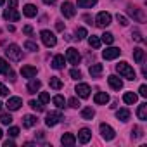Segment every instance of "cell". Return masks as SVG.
<instances>
[{
	"label": "cell",
	"mask_w": 147,
	"mask_h": 147,
	"mask_svg": "<svg viewBox=\"0 0 147 147\" xmlns=\"http://www.w3.org/2000/svg\"><path fill=\"white\" fill-rule=\"evenodd\" d=\"M19 12L16 11V9H7L5 12H4V19H7V21H19Z\"/></svg>",
	"instance_id": "obj_16"
},
{
	"label": "cell",
	"mask_w": 147,
	"mask_h": 147,
	"mask_svg": "<svg viewBox=\"0 0 147 147\" xmlns=\"http://www.w3.org/2000/svg\"><path fill=\"white\" fill-rule=\"evenodd\" d=\"M9 71H11V66H9V62H7L5 59H2V57H0V75H7Z\"/></svg>",
	"instance_id": "obj_29"
},
{
	"label": "cell",
	"mask_w": 147,
	"mask_h": 147,
	"mask_svg": "<svg viewBox=\"0 0 147 147\" xmlns=\"http://www.w3.org/2000/svg\"><path fill=\"white\" fill-rule=\"evenodd\" d=\"M107 82H109V87H111V88H114V90L123 88V82H121L118 76H114V75H111V76L107 78Z\"/></svg>",
	"instance_id": "obj_17"
},
{
	"label": "cell",
	"mask_w": 147,
	"mask_h": 147,
	"mask_svg": "<svg viewBox=\"0 0 147 147\" xmlns=\"http://www.w3.org/2000/svg\"><path fill=\"white\" fill-rule=\"evenodd\" d=\"M52 102H54L59 109H62V107L66 106V100H64V97H62V95H55V97L52 99Z\"/></svg>",
	"instance_id": "obj_32"
},
{
	"label": "cell",
	"mask_w": 147,
	"mask_h": 147,
	"mask_svg": "<svg viewBox=\"0 0 147 147\" xmlns=\"http://www.w3.org/2000/svg\"><path fill=\"white\" fill-rule=\"evenodd\" d=\"M43 4H47V5H54V4H55V0H43Z\"/></svg>",
	"instance_id": "obj_52"
},
{
	"label": "cell",
	"mask_w": 147,
	"mask_h": 147,
	"mask_svg": "<svg viewBox=\"0 0 147 147\" xmlns=\"http://www.w3.org/2000/svg\"><path fill=\"white\" fill-rule=\"evenodd\" d=\"M131 36H133V40H137V42H144V38H142V35H140V31H133V33H131Z\"/></svg>",
	"instance_id": "obj_45"
},
{
	"label": "cell",
	"mask_w": 147,
	"mask_h": 147,
	"mask_svg": "<svg viewBox=\"0 0 147 147\" xmlns=\"http://www.w3.org/2000/svg\"><path fill=\"white\" fill-rule=\"evenodd\" d=\"M61 119H62V114H61V113H54V111H52V113H49V114H47V118H45V125H47V126H55Z\"/></svg>",
	"instance_id": "obj_7"
},
{
	"label": "cell",
	"mask_w": 147,
	"mask_h": 147,
	"mask_svg": "<svg viewBox=\"0 0 147 147\" xmlns=\"http://www.w3.org/2000/svg\"><path fill=\"white\" fill-rule=\"evenodd\" d=\"M61 12L64 14V18H73L76 14V9H75V5H73L71 2H64L61 5Z\"/></svg>",
	"instance_id": "obj_8"
},
{
	"label": "cell",
	"mask_w": 147,
	"mask_h": 147,
	"mask_svg": "<svg viewBox=\"0 0 147 147\" xmlns=\"http://www.w3.org/2000/svg\"><path fill=\"white\" fill-rule=\"evenodd\" d=\"M75 142H76V137L73 135V133H64L62 137H61V144L62 145H75Z\"/></svg>",
	"instance_id": "obj_15"
},
{
	"label": "cell",
	"mask_w": 147,
	"mask_h": 147,
	"mask_svg": "<svg viewBox=\"0 0 147 147\" xmlns=\"http://www.w3.org/2000/svg\"><path fill=\"white\" fill-rule=\"evenodd\" d=\"M90 138H92V131H90L88 128H82L80 133H78V140H80L82 144H87Z\"/></svg>",
	"instance_id": "obj_18"
},
{
	"label": "cell",
	"mask_w": 147,
	"mask_h": 147,
	"mask_svg": "<svg viewBox=\"0 0 147 147\" xmlns=\"http://www.w3.org/2000/svg\"><path fill=\"white\" fill-rule=\"evenodd\" d=\"M5 106H7L9 111H18V109L23 106V100H21V97H11Z\"/></svg>",
	"instance_id": "obj_11"
},
{
	"label": "cell",
	"mask_w": 147,
	"mask_h": 147,
	"mask_svg": "<svg viewBox=\"0 0 147 147\" xmlns=\"http://www.w3.org/2000/svg\"><path fill=\"white\" fill-rule=\"evenodd\" d=\"M35 125H36V118H35V116L26 114V116L23 118V126H24V128H31V126H35Z\"/></svg>",
	"instance_id": "obj_22"
},
{
	"label": "cell",
	"mask_w": 147,
	"mask_h": 147,
	"mask_svg": "<svg viewBox=\"0 0 147 147\" xmlns=\"http://www.w3.org/2000/svg\"><path fill=\"white\" fill-rule=\"evenodd\" d=\"M133 131H135V137H142V133H140V128H138V126H135V128H133Z\"/></svg>",
	"instance_id": "obj_51"
},
{
	"label": "cell",
	"mask_w": 147,
	"mask_h": 147,
	"mask_svg": "<svg viewBox=\"0 0 147 147\" xmlns=\"http://www.w3.org/2000/svg\"><path fill=\"white\" fill-rule=\"evenodd\" d=\"M5 55H7L11 61H21V59H23V50L19 49V45L11 43V45L5 47Z\"/></svg>",
	"instance_id": "obj_2"
},
{
	"label": "cell",
	"mask_w": 147,
	"mask_h": 147,
	"mask_svg": "<svg viewBox=\"0 0 147 147\" xmlns=\"http://www.w3.org/2000/svg\"><path fill=\"white\" fill-rule=\"evenodd\" d=\"M116 18H118V21H119V24H121V26H126V24H128V19H126L125 16H121V14H118Z\"/></svg>",
	"instance_id": "obj_43"
},
{
	"label": "cell",
	"mask_w": 147,
	"mask_h": 147,
	"mask_svg": "<svg viewBox=\"0 0 147 147\" xmlns=\"http://www.w3.org/2000/svg\"><path fill=\"white\" fill-rule=\"evenodd\" d=\"M9 135H11V137H18V135H19V128L11 126V128H9Z\"/></svg>",
	"instance_id": "obj_44"
},
{
	"label": "cell",
	"mask_w": 147,
	"mask_h": 147,
	"mask_svg": "<svg viewBox=\"0 0 147 147\" xmlns=\"http://www.w3.org/2000/svg\"><path fill=\"white\" fill-rule=\"evenodd\" d=\"M9 7L11 9H16L18 7V0H9Z\"/></svg>",
	"instance_id": "obj_48"
},
{
	"label": "cell",
	"mask_w": 147,
	"mask_h": 147,
	"mask_svg": "<svg viewBox=\"0 0 147 147\" xmlns=\"http://www.w3.org/2000/svg\"><path fill=\"white\" fill-rule=\"evenodd\" d=\"M87 36V30L85 28H76V38L78 40H83Z\"/></svg>",
	"instance_id": "obj_37"
},
{
	"label": "cell",
	"mask_w": 147,
	"mask_h": 147,
	"mask_svg": "<svg viewBox=\"0 0 147 147\" xmlns=\"http://www.w3.org/2000/svg\"><path fill=\"white\" fill-rule=\"evenodd\" d=\"M102 71H104V66L102 64H92L90 69H88V73H90L92 78H99L102 75Z\"/></svg>",
	"instance_id": "obj_14"
},
{
	"label": "cell",
	"mask_w": 147,
	"mask_h": 147,
	"mask_svg": "<svg viewBox=\"0 0 147 147\" xmlns=\"http://www.w3.org/2000/svg\"><path fill=\"white\" fill-rule=\"evenodd\" d=\"M0 138H2V130H0Z\"/></svg>",
	"instance_id": "obj_55"
},
{
	"label": "cell",
	"mask_w": 147,
	"mask_h": 147,
	"mask_svg": "<svg viewBox=\"0 0 147 147\" xmlns=\"http://www.w3.org/2000/svg\"><path fill=\"white\" fill-rule=\"evenodd\" d=\"M116 118H118L119 121H128V118H130V111H128V109H119V111L116 113Z\"/></svg>",
	"instance_id": "obj_30"
},
{
	"label": "cell",
	"mask_w": 147,
	"mask_h": 147,
	"mask_svg": "<svg viewBox=\"0 0 147 147\" xmlns=\"http://www.w3.org/2000/svg\"><path fill=\"white\" fill-rule=\"evenodd\" d=\"M88 43H90V47H94V49H99V47H100V38L92 35V36L88 38Z\"/></svg>",
	"instance_id": "obj_33"
},
{
	"label": "cell",
	"mask_w": 147,
	"mask_h": 147,
	"mask_svg": "<svg viewBox=\"0 0 147 147\" xmlns=\"http://www.w3.org/2000/svg\"><path fill=\"white\" fill-rule=\"evenodd\" d=\"M4 147H14V142L12 140H5L4 142Z\"/></svg>",
	"instance_id": "obj_49"
},
{
	"label": "cell",
	"mask_w": 147,
	"mask_h": 147,
	"mask_svg": "<svg viewBox=\"0 0 147 147\" xmlns=\"http://www.w3.org/2000/svg\"><path fill=\"white\" fill-rule=\"evenodd\" d=\"M0 95H2V97H7L9 95V88L4 83H0Z\"/></svg>",
	"instance_id": "obj_42"
},
{
	"label": "cell",
	"mask_w": 147,
	"mask_h": 147,
	"mask_svg": "<svg viewBox=\"0 0 147 147\" xmlns=\"http://www.w3.org/2000/svg\"><path fill=\"white\" fill-rule=\"evenodd\" d=\"M137 116H138V119H142V121H145V119H147V104H145V102L138 106Z\"/></svg>",
	"instance_id": "obj_25"
},
{
	"label": "cell",
	"mask_w": 147,
	"mask_h": 147,
	"mask_svg": "<svg viewBox=\"0 0 147 147\" xmlns=\"http://www.w3.org/2000/svg\"><path fill=\"white\" fill-rule=\"evenodd\" d=\"M40 36H42V42H43L47 47H55V43H57V38H55V35H54L52 31H49V30H43V31L40 33Z\"/></svg>",
	"instance_id": "obj_3"
},
{
	"label": "cell",
	"mask_w": 147,
	"mask_h": 147,
	"mask_svg": "<svg viewBox=\"0 0 147 147\" xmlns=\"http://www.w3.org/2000/svg\"><path fill=\"white\" fill-rule=\"evenodd\" d=\"M128 14L138 21V23H144L145 21V14H144V9H138V7H133V5H128Z\"/></svg>",
	"instance_id": "obj_4"
},
{
	"label": "cell",
	"mask_w": 147,
	"mask_h": 147,
	"mask_svg": "<svg viewBox=\"0 0 147 147\" xmlns=\"http://www.w3.org/2000/svg\"><path fill=\"white\" fill-rule=\"evenodd\" d=\"M94 102L95 104H107L109 102V95L106 92H97L95 97H94Z\"/></svg>",
	"instance_id": "obj_21"
},
{
	"label": "cell",
	"mask_w": 147,
	"mask_h": 147,
	"mask_svg": "<svg viewBox=\"0 0 147 147\" xmlns=\"http://www.w3.org/2000/svg\"><path fill=\"white\" fill-rule=\"evenodd\" d=\"M69 75H71L73 80H80V78H82V71H80V69H71Z\"/></svg>",
	"instance_id": "obj_39"
},
{
	"label": "cell",
	"mask_w": 147,
	"mask_h": 147,
	"mask_svg": "<svg viewBox=\"0 0 147 147\" xmlns=\"http://www.w3.org/2000/svg\"><path fill=\"white\" fill-rule=\"evenodd\" d=\"M94 116H95V111H94L92 107H85V109H82V118H83V119L90 121Z\"/></svg>",
	"instance_id": "obj_28"
},
{
	"label": "cell",
	"mask_w": 147,
	"mask_h": 147,
	"mask_svg": "<svg viewBox=\"0 0 147 147\" xmlns=\"http://www.w3.org/2000/svg\"><path fill=\"white\" fill-rule=\"evenodd\" d=\"M116 71L119 73L123 78H126V80H131V82L137 80L135 71H133V67H131L128 62H119V64H116Z\"/></svg>",
	"instance_id": "obj_1"
},
{
	"label": "cell",
	"mask_w": 147,
	"mask_h": 147,
	"mask_svg": "<svg viewBox=\"0 0 147 147\" xmlns=\"http://www.w3.org/2000/svg\"><path fill=\"white\" fill-rule=\"evenodd\" d=\"M55 28H57L59 31H62V30H64V24H62L61 21H57V24H55Z\"/></svg>",
	"instance_id": "obj_50"
},
{
	"label": "cell",
	"mask_w": 147,
	"mask_h": 147,
	"mask_svg": "<svg viewBox=\"0 0 147 147\" xmlns=\"http://www.w3.org/2000/svg\"><path fill=\"white\" fill-rule=\"evenodd\" d=\"M23 33L31 35V33H33V28H31V26H24V28H23Z\"/></svg>",
	"instance_id": "obj_47"
},
{
	"label": "cell",
	"mask_w": 147,
	"mask_h": 147,
	"mask_svg": "<svg viewBox=\"0 0 147 147\" xmlns=\"http://www.w3.org/2000/svg\"><path fill=\"white\" fill-rule=\"evenodd\" d=\"M2 106H4V104H2V102H0V111H2Z\"/></svg>",
	"instance_id": "obj_54"
},
{
	"label": "cell",
	"mask_w": 147,
	"mask_h": 147,
	"mask_svg": "<svg viewBox=\"0 0 147 147\" xmlns=\"http://www.w3.org/2000/svg\"><path fill=\"white\" fill-rule=\"evenodd\" d=\"M49 83H50V88H54V90H61V88H62V82H61L57 76H50Z\"/></svg>",
	"instance_id": "obj_26"
},
{
	"label": "cell",
	"mask_w": 147,
	"mask_h": 147,
	"mask_svg": "<svg viewBox=\"0 0 147 147\" xmlns=\"http://www.w3.org/2000/svg\"><path fill=\"white\" fill-rule=\"evenodd\" d=\"M0 123L11 125V123H12V116H11V114H0Z\"/></svg>",
	"instance_id": "obj_36"
},
{
	"label": "cell",
	"mask_w": 147,
	"mask_h": 147,
	"mask_svg": "<svg viewBox=\"0 0 147 147\" xmlns=\"http://www.w3.org/2000/svg\"><path fill=\"white\" fill-rule=\"evenodd\" d=\"M66 59H67L71 64H80V61H82V55H80V52H78L76 49L69 47V49L66 50Z\"/></svg>",
	"instance_id": "obj_6"
},
{
	"label": "cell",
	"mask_w": 147,
	"mask_h": 147,
	"mask_svg": "<svg viewBox=\"0 0 147 147\" xmlns=\"http://www.w3.org/2000/svg\"><path fill=\"white\" fill-rule=\"evenodd\" d=\"M49 100H50V95H49L47 92H42V94H40V102H42V104H47Z\"/></svg>",
	"instance_id": "obj_41"
},
{
	"label": "cell",
	"mask_w": 147,
	"mask_h": 147,
	"mask_svg": "<svg viewBox=\"0 0 147 147\" xmlns=\"http://www.w3.org/2000/svg\"><path fill=\"white\" fill-rule=\"evenodd\" d=\"M137 94H133V92H126L125 95H123V100H125V104H135L137 102Z\"/></svg>",
	"instance_id": "obj_27"
},
{
	"label": "cell",
	"mask_w": 147,
	"mask_h": 147,
	"mask_svg": "<svg viewBox=\"0 0 147 147\" xmlns=\"http://www.w3.org/2000/svg\"><path fill=\"white\" fill-rule=\"evenodd\" d=\"M100 133H102V137L106 138V140H113L114 137H116V133H114V130L109 126V125H106V123H100Z\"/></svg>",
	"instance_id": "obj_9"
},
{
	"label": "cell",
	"mask_w": 147,
	"mask_h": 147,
	"mask_svg": "<svg viewBox=\"0 0 147 147\" xmlns=\"http://www.w3.org/2000/svg\"><path fill=\"white\" fill-rule=\"evenodd\" d=\"M102 42H104L106 45H111V43L114 42V36H113V33H104V35H102Z\"/></svg>",
	"instance_id": "obj_35"
},
{
	"label": "cell",
	"mask_w": 147,
	"mask_h": 147,
	"mask_svg": "<svg viewBox=\"0 0 147 147\" xmlns=\"http://www.w3.org/2000/svg\"><path fill=\"white\" fill-rule=\"evenodd\" d=\"M24 49H28V50H31V52H36V50H38V45H36L35 42H26V43H24Z\"/></svg>",
	"instance_id": "obj_38"
},
{
	"label": "cell",
	"mask_w": 147,
	"mask_h": 147,
	"mask_svg": "<svg viewBox=\"0 0 147 147\" xmlns=\"http://www.w3.org/2000/svg\"><path fill=\"white\" fill-rule=\"evenodd\" d=\"M144 57H145L144 49H133V59H135V62L142 64V62H144Z\"/></svg>",
	"instance_id": "obj_23"
},
{
	"label": "cell",
	"mask_w": 147,
	"mask_h": 147,
	"mask_svg": "<svg viewBox=\"0 0 147 147\" xmlns=\"http://www.w3.org/2000/svg\"><path fill=\"white\" fill-rule=\"evenodd\" d=\"M95 24L99 28H107L111 24V14L109 12H99L97 14V19H95Z\"/></svg>",
	"instance_id": "obj_5"
},
{
	"label": "cell",
	"mask_w": 147,
	"mask_h": 147,
	"mask_svg": "<svg viewBox=\"0 0 147 147\" xmlns=\"http://www.w3.org/2000/svg\"><path fill=\"white\" fill-rule=\"evenodd\" d=\"M4 2H5V0H0V5H2V4H4Z\"/></svg>",
	"instance_id": "obj_53"
},
{
	"label": "cell",
	"mask_w": 147,
	"mask_h": 147,
	"mask_svg": "<svg viewBox=\"0 0 147 147\" xmlns=\"http://www.w3.org/2000/svg\"><path fill=\"white\" fill-rule=\"evenodd\" d=\"M76 94H78V97L87 99V97L90 95V87H88L87 83H78V85H76Z\"/></svg>",
	"instance_id": "obj_12"
},
{
	"label": "cell",
	"mask_w": 147,
	"mask_h": 147,
	"mask_svg": "<svg viewBox=\"0 0 147 147\" xmlns=\"http://www.w3.org/2000/svg\"><path fill=\"white\" fill-rule=\"evenodd\" d=\"M40 87H42V83H40L38 80H31V82L28 83V94H36V92L40 90Z\"/></svg>",
	"instance_id": "obj_24"
},
{
	"label": "cell",
	"mask_w": 147,
	"mask_h": 147,
	"mask_svg": "<svg viewBox=\"0 0 147 147\" xmlns=\"http://www.w3.org/2000/svg\"><path fill=\"white\" fill-rule=\"evenodd\" d=\"M23 14H24L26 18H35V16L38 14V9H36L35 5L28 4V5H24V7H23Z\"/></svg>",
	"instance_id": "obj_19"
},
{
	"label": "cell",
	"mask_w": 147,
	"mask_h": 147,
	"mask_svg": "<svg viewBox=\"0 0 147 147\" xmlns=\"http://www.w3.org/2000/svg\"><path fill=\"white\" fill-rule=\"evenodd\" d=\"M95 4H97V0H78V7H82V9L94 7Z\"/></svg>",
	"instance_id": "obj_31"
},
{
	"label": "cell",
	"mask_w": 147,
	"mask_h": 147,
	"mask_svg": "<svg viewBox=\"0 0 147 147\" xmlns=\"http://www.w3.org/2000/svg\"><path fill=\"white\" fill-rule=\"evenodd\" d=\"M21 75H23V78H35L36 76V67H33V66H23L21 67Z\"/></svg>",
	"instance_id": "obj_13"
},
{
	"label": "cell",
	"mask_w": 147,
	"mask_h": 147,
	"mask_svg": "<svg viewBox=\"0 0 147 147\" xmlns=\"http://www.w3.org/2000/svg\"><path fill=\"white\" fill-rule=\"evenodd\" d=\"M119 54H121L119 49H116V47H109V49H106V50L102 52V57H104L106 61H111V59H116Z\"/></svg>",
	"instance_id": "obj_10"
},
{
	"label": "cell",
	"mask_w": 147,
	"mask_h": 147,
	"mask_svg": "<svg viewBox=\"0 0 147 147\" xmlns=\"http://www.w3.org/2000/svg\"><path fill=\"white\" fill-rule=\"evenodd\" d=\"M138 94H140L142 97H147V87H145V85H140V88H138Z\"/></svg>",
	"instance_id": "obj_46"
},
{
	"label": "cell",
	"mask_w": 147,
	"mask_h": 147,
	"mask_svg": "<svg viewBox=\"0 0 147 147\" xmlns=\"http://www.w3.org/2000/svg\"><path fill=\"white\" fill-rule=\"evenodd\" d=\"M30 107H31L33 111H36V113L43 111V106H42V102H36V100H30Z\"/></svg>",
	"instance_id": "obj_34"
},
{
	"label": "cell",
	"mask_w": 147,
	"mask_h": 147,
	"mask_svg": "<svg viewBox=\"0 0 147 147\" xmlns=\"http://www.w3.org/2000/svg\"><path fill=\"white\" fill-rule=\"evenodd\" d=\"M67 104H69V107H75V109H76V107H80V100H78L76 97L69 99V100H67Z\"/></svg>",
	"instance_id": "obj_40"
},
{
	"label": "cell",
	"mask_w": 147,
	"mask_h": 147,
	"mask_svg": "<svg viewBox=\"0 0 147 147\" xmlns=\"http://www.w3.org/2000/svg\"><path fill=\"white\" fill-rule=\"evenodd\" d=\"M64 62H66V59H64V55H55L54 59H52V67L54 69H62L64 67Z\"/></svg>",
	"instance_id": "obj_20"
}]
</instances>
